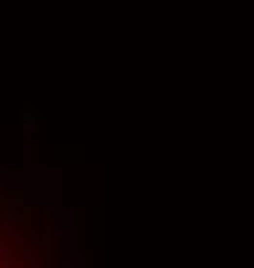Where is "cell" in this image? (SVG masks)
Listing matches in <instances>:
<instances>
[{
  "instance_id": "cell-1",
  "label": "cell",
  "mask_w": 254,
  "mask_h": 268,
  "mask_svg": "<svg viewBox=\"0 0 254 268\" xmlns=\"http://www.w3.org/2000/svg\"><path fill=\"white\" fill-rule=\"evenodd\" d=\"M21 196L26 204H41L44 201V186H23Z\"/></svg>"
},
{
  "instance_id": "cell-2",
  "label": "cell",
  "mask_w": 254,
  "mask_h": 268,
  "mask_svg": "<svg viewBox=\"0 0 254 268\" xmlns=\"http://www.w3.org/2000/svg\"><path fill=\"white\" fill-rule=\"evenodd\" d=\"M36 124H39V116H36L31 109H26V111H23V124H21V132H23V134H31V129L36 127Z\"/></svg>"
},
{
  "instance_id": "cell-3",
  "label": "cell",
  "mask_w": 254,
  "mask_h": 268,
  "mask_svg": "<svg viewBox=\"0 0 254 268\" xmlns=\"http://www.w3.org/2000/svg\"><path fill=\"white\" fill-rule=\"evenodd\" d=\"M44 243L49 248H54V243H57V230H54L51 219H47V227H44Z\"/></svg>"
},
{
  "instance_id": "cell-4",
  "label": "cell",
  "mask_w": 254,
  "mask_h": 268,
  "mask_svg": "<svg viewBox=\"0 0 254 268\" xmlns=\"http://www.w3.org/2000/svg\"><path fill=\"white\" fill-rule=\"evenodd\" d=\"M3 222H5V225H18V222H21V209H18V207H8Z\"/></svg>"
},
{
  "instance_id": "cell-5",
  "label": "cell",
  "mask_w": 254,
  "mask_h": 268,
  "mask_svg": "<svg viewBox=\"0 0 254 268\" xmlns=\"http://www.w3.org/2000/svg\"><path fill=\"white\" fill-rule=\"evenodd\" d=\"M0 266H5V268L13 266V250H11V248H3V245H0Z\"/></svg>"
},
{
  "instance_id": "cell-6",
  "label": "cell",
  "mask_w": 254,
  "mask_h": 268,
  "mask_svg": "<svg viewBox=\"0 0 254 268\" xmlns=\"http://www.w3.org/2000/svg\"><path fill=\"white\" fill-rule=\"evenodd\" d=\"M75 245V227H65V248L69 250Z\"/></svg>"
},
{
  "instance_id": "cell-7",
  "label": "cell",
  "mask_w": 254,
  "mask_h": 268,
  "mask_svg": "<svg viewBox=\"0 0 254 268\" xmlns=\"http://www.w3.org/2000/svg\"><path fill=\"white\" fill-rule=\"evenodd\" d=\"M65 268H77V261H75V258H72L69 253L65 255Z\"/></svg>"
},
{
  "instance_id": "cell-8",
  "label": "cell",
  "mask_w": 254,
  "mask_h": 268,
  "mask_svg": "<svg viewBox=\"0 0 254 268\" xmlns=\"http://www.w3.org/2000/svg\"><path fill=\"white\" fill-rule=\"evenodd\" d=\"M0 178H11V175H8V173L3 171V168H0Z\"/></svg>"
}]
</instances>
